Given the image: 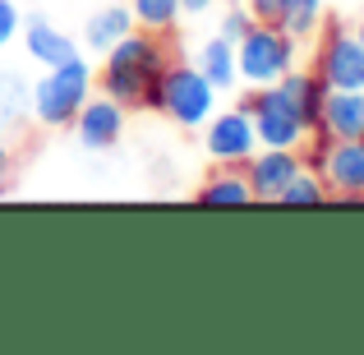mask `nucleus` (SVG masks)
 Wrapping results in <instances>:
<instances>
[{"label": "nucleus", "mask_w": 364, "mask_h": 355, "mask_svg": "<svg viewBox=\"0 0 364 355\" xmlns=\"http://www.w3.org/2000/svg\"><path fill=\"white\" fill-rule=\"evenodd\" d=\"M166 70V51H161L157 33H143L134 28L129 37H120L107 55H102V92L107 97L124 102V107H148L152 111V92H157V79Z\"/></svg>", "instance_id": "f257e3e1"}, {"label": "nucleus", "mask_w": 364, "mask_h": 355, "mask_svg": "<svg viewBox=\"0 0 364 355\" xmlns=\"http://www.w3.org/2000/svg\"><path fill=\"white\" fill-rule=\"evenodd\" d=\"M194 198L208 203V208H240V203H254V189H249V180H245V166H222L198 185Z\"/></svg>", "instance_id": "4468645a"}, {"label": "nucleus", "mask_w": 364, "mask_h": 355, "mask_svg": "<svg viewBox=\"0 0 364 355\" xmlns=\"http://www.w3.org/2000/svg\"><path fill=\"white\" fill-rule=\"evenodd\" d=\"M18 28H23V14H18V5H14V0H0V51H5V46L18 37Z\"/></svg>", "instance_id": "412c9836"}, {"label": "nucleus", "mask_w": 364, "mask_h": 355, "mask_svg": "<svg viewBox=\"0 0 364 355\" xmlns=\"http://www.w3.org/2000/svg\"><path fill=\"white\" fill-rule=\"evenodd\" d=\"M134 14H129V5H124V0H116V5H102L97 14H88V23H83V51L88 55H107L111 46L120 42V37H129L134 33Z\"/></svg>", "instance_id": "ddd939ff"}, {"label": "nucleus", "mask_w": 364, "mask_h": 355, "mask_svg": "<svg viewBox=\"0 0 364 355\" xmlns=\"http://www.w3.org/2000/svg\"><path fill=\"white\" fill-rule=\"evenodd\" d=\"M300 171H304V161H300L295 148H258L254 157L245 161V180H249V189H254V203H277L282 189L291 185Z\"/></svg>", "instance_id": "9d476101"}, {"label": "nucleus", "mask_w": 364, "mask_h": 355, "mask_svg": "<svg viewBox=\"0 0 364 355\" xmlns=\"http://www.w3.org/2000/svg\"><path fill=\"white\" fill-rule=\"evenodd\" d=\"M355 37H360V46H364V18H360V28H355Z\"/></svg>", "instance_id": "b1692460"}, {"label": "nucleus", "mask_w": 364, "mask_h": 355, "mask_svg": "<svg viewBox=\"0 0 364 355\" xmlns=\"http://www.w3.org/2000/svg\"><path fill=\"white\" fill-rule=\"evenodd\" d=\"M314 74L328 88H364V46L350 28H328L314 51Z\"/></svg>", "instance_id": "0eeeda50"}, {"label": "nucleus", "mask_w": 364, "mask_h": 355, "mask_svg": "<svg viewBox=\"0 0 364 355\" xmlns=\"http://www.w3.org/2000/svg\"><path fill=\"white\" fill-rule=\"evenodd\" d=\"M23 46H28V60L42 65V70H51V65H65L70 55H79V42H74L65 28H55L46 14H28L23 18Z\"/></svg>", "instance_id": "9b49d317"}, {"label": "nucleus", "mask_w": 364, "mask_h": 355, "mask_svg": "<svg viewBox=\"0 0 364 355\" xmlns=\"http://www.w3.org/2000/svg\"><path fill=\"white\" fill-rule=\"evenodd\" d=\"M222 92L208 83V74L198 65H166L157 79V92H152V111H161L166 120H176L180 129H203L208 116L217 111Z\"/></svg>", "instance_id": "7ed1b4c3"}, {"label": "nucleus", "mask_w": 364, "mask_h": 355, "mask_svg": "<svg viewBox=\"0 0 364 355\" xmlns=\"http://www.w3.org/2000/svg\"><path fill=\"white\" fill-rule=\"evenodd\" d=\"M213 5H217V0H180V14H189V18H203Z\"/></svg>", "instance_id": "4be33fe9"}, {"label": "nucleus", "mask_w": 364, "mask_h": 355, "mask_svg": "<svg viewBox=\"0 0 364 355\" xmlns=\"http://www.w3.org/2000/svg\"><path fill=\"white\" fill-rule=\"evenodd\" d=\"M295 60H300V42L291 33H282L277 23H263V18L235 42V74H240L245 88L282 83L286 70H295Z\"/></svg>", "instance_id": "20e7f679"}, {"label": "nucleus", "mask_w": 364, "mask_h": 355, "mask_svg": "<svg viewBox=\"0 0 364 355\" xmlns=\"http://www.w3.org/2000/svg\"><path fill=\"white\" fill-rule=\"evenodd\" d=\"M318 134H328V139H364V88H328Z\"/></svg>", "instance_id": "f8f14e48"}, {"label": "nucleus", "mask_w": 364, "mask_h": 355, "mask_svg": "<svg viewBox=\"0 0 364 355\" xmlns=\"http://www.w3.org/2000/svg\"><path fill=\"white\" fill-rule=\"evenodd\" d=\"M277 28H282V33H291L295 42L318 37V28H323V0H282Z\"/></svg>", "instance_id": "f3484780"}, {"label": "nucleus", "mask_w": 364, "mask_h": 355, "mask_svg": "<svg viewBox=\"0 0 364 355\" xmlns=\"http://www.w3.org/2000/svg\"><path fill=\"white\" fill-rule=\"evenodd\" d=\"M282 88L295 97V107L304 111V120H309V129H318V120H323V97H328V83L318 79L314 70H286V79H282Z\"/></svg>", "instance_id": "dca6fc26"}, {"label": "nucleus", "mask_w": 364, "mask_h": 355, "mask_svg": "<svg viewBox=\"0 0 364 355\" xmlns=\"http://www.w3.org/2000/svg\"><path fill=\"white\" fill-rule=\"evenodd\" d=\"M323 198H328V185H323V176L304 166L300 176H295L291 185L282 189V198H277V203H282V208H309V203H323Z\"/></svg>", "instance_id": "6ab92c4d"}, {"label": "nucleus", "mask_w": 364, "mask_h": 355, "mask_svg": "<svg viewBox=\"0 0 364 355\" xmlns=\"http://www.w3.org/2000/svg\"><path fill=\"white\" fill-rule=\"evenodd\" d=\"M5 189H9V143L0 134V198H5Z\"/></svg>", "instance_id": "5701e85b"}, {"label": "nucleus", "mask_w": 364, "mask_h": 355, "mask_svg": "<svg viewBox=\"0 0 364 355\" xmlns=\"http://www.w3.org/2000/svg\"><path fill=\"white\" fill-rule=\"evenodd\" d=\"M124 111H129L124 102L107 97V92H92L79 107V116H74V139H79V148L111 152L124 139Z\"/></svg>", "instance_id": "6e6552de"}, {"label": "nucleus", "mask_w": 364, "mask_h": 355, "mask_svg": "<svg viewBox=\"0 0 364 355\" xmlns=\"http://www.w3.org/2000/svg\"><path fill=\"white\" fill-rule=\"evenodd\" d=\"M254 23H258V18H254V9H249V5H231V9L222 14V23H217V37H226V42L235 46Z\"/></svg>", "instance_id": "aec40b11"}, {"label": "nucleus", "mask_w": 364, "mask_h": 355, "mask_svg": "<svg viewBox=\"0 0 364 355\" xmlns=\"http://www.w3.org/2000/svg\"><path fill=\"white\" fill-rule=\"evenodd\" d=\"M198 70L208 74V83H213L217 92H235L240 88V74H235V46L226 42V37H208L203 46H198Z\"/></svg>", "instance_id": "2eb2a0df"}, {"label": "nucleus", "mask_w": 364, "mask_h": 355, "mask_svg": "<svg viewBox=\"0 0 364 355\" xmlns=\"http://www.w3.org/2000/svg\"><path fill=\"white\" fill-rule=\"evenodd\" d=\"M129 5V14H134V23L143 28V33H171V28L180 23V0H124Z\"/></svg>", "instance_id": "a211bd4d"}, {"label": "nucleus", "mask_w": 364, "mask_h": 355, "mask_svg": "<svg viewBox=\"0 0 364 355\" xmlns=\"http://www.w3.org/2000/svg\"><path fill=\"white\" fill-rule=\"evenodd\" d=\"M318 176L328 194L364 198V139H328L318 152Z\"/></svg>", "instance_id": "1a4fd4ad"}, {"label": "nucleus", "mask_w": 364, "mask_h": 355, "mask_svg": "<svg viewBox=\"0 0 364 355\" xmlns=\"http://www.w3.org/2000/svg\"><path fill=\"white\" fill-rule=\"evenodd\" d=\"M203 152L217 161V166H245V161L258 152L254 120H249V111L240 107V102L208 116V124H203Z\"/></svg>", "instance_id": "423d86ee"}, {"label": "nucleus", "mask_w": 364, "mask_h": 355, "mask_svg": "<svg viewBox=\"0 0 364 355\" xmlns=\"http://www.w3.org/2000/svg\"><path fill=\"white\" fill-rule=\"evenodd\" d=\"M254 120V134H258V148H295L300 152L304 143L314 139L304 111L295 107V97L282 88V83H267V88H249V97L240 102Z\"/></svg>", "instance_id": "39448f33"}, {"label": "nucleus", "mask_w": 364, "mask_h": 355, "mask_svg": "<svg viewBox=\"0 0 364 355\" xmlns=\"http://www.w3.org/2000/svg\"><path fill=\"white\" fill-rule=\"evenodd\" d=\"M97 92V70H92L88 55H70L65 65H51L42 70V79L28 88V111H33L37 124L46 129H65L74 124L79 107Z\"/></svg>", "instance_id": "f03ea898"}]
</instances>
